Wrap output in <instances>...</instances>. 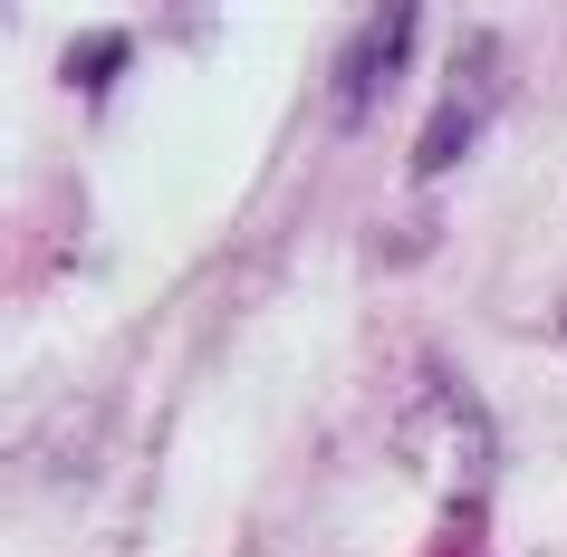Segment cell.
Returning a JSON list of instances; mask_svg holds the SVG:
<instances>
[{"label":"cell","instance_id":"cell-2","mask_svg":"<svg viewBox=\"0 0 567 557\" xmlns=\"http://www.w3.org/2000/svg\"><path fill=\"white\" fill-rule=\"evenodd\" d=\"M414 30H423V10H375L357 39H347V59H337V116H375L385 106V87L404 78V59H414Z\"/></svg>","mask_w":567,"mask_h":557},{"label":"cell","instance_id":"cell-4","mask_svg":"<svg viewBox=\"0 0 567 557\" xmlns=\"http://www.w3.org/2000/svg\"><path fill=\"white\" fill-rule=\"evenodd\" d=\"M125 68V39H78V49H68V87H106V78H116Z\"/></svg>","mask_w":567,"mask_h":557},{"label":"cell","instance_id":"cell-3","mask_svg":"<svg viewBox=\"0 0 567 557\" xmlns=\"http://www.w3.org/2000/svg\"><path fill=\"white\" fill-rule=\"evenodd\" d=\"M423 557H491V509L481 499H452L443 519H433V538H423Z\"/></svg>","mask_w":567,"mask_h":557},{"label":"cell","instance_id":"cell-1","mask_svg":"<svg viewBox=\"0 0 567 557\" xmlns=\"http://www.w3.org/2000/svg\"><path fill=\"white\" fill-rule=\"evenodd\" d=\"M491 106H501V49L491 39H462V59L443 78V106H433V125H423V145H414V183L452 174L472 154V135L491 125Z\"/></svg>","mask_w":567,"mask_h":557}]
</instances>
